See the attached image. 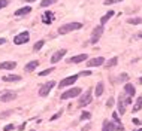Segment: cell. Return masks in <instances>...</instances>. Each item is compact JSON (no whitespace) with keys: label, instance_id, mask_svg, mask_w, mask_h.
<instances>
[{"label":"cell","instance_id":"1","mask_svg":"<svg viewBox=\"0 0 142 131\" xmlns=\"http://www.w3.org/2000/svg\"><path fill=\"white\" fill-rule=\"evenodd\" d=\"M82 27L81 23H67V24H63L58 27V34H66V33H70L73 30H79Z\"/></svg>","mask_w":142,"mask_h":131},{"label":"cell","instance_id":"2","mask_svg":"<svg viewBox=\"0 0 142 131\" xmlns=\"http://www.w3.org/2000/svg\"><path fill=\"white\" fill-rule=\"evenodd\" d=\"M81 88H78V86H73V88H70V89H67V91H64L63 94H61V100H67V98H73V97H78L79 94H81Z\"/></svg>","mask_w":142,"mask_h":131},{"label":"cell","instance_id":"3","mask_svg":"<svg viewBox=\"0 0 142 131\" xmlns=\"http://www.w3.org/2000/svg\"><path fill=\"white\" fill-rule=\"evenodd\" d=\"M124 130V127L123 125H117V124H114V122H111V121H103V127H102V131H123Z\"/></svg>","mask_w":142,"mask_h":131},{"label":"cell","instance_id":"4","mask_svg":"<svg viewBox=\"0 0 142 131\" xmlns=\"http://www.w3.org/2000/svg\"><path fill=\"white\" fill-rule=\"evenodd\" d=\"M28 39H30L28 31H23V33L16 34V36L14 37V43H15V45H24V43L28 42Z\"/></svg>","mask_w":142,"mask_h":131},{"label":"cell","instance_id":"5","mask_svg":"<svg viewBox=\"0 0 142 131\" xmlns=\"http://www.w3.org/2000/svg\"><path fill=\"white\" fill-rule=\"evenodd\" d=\"M54 85H56L54 81H49V82H46L45 85H42L41 89H39V95H41V97H46V95L49 94V91L54 88Z\"/></svg>","mask_w":142,"mask_h":131},{"label":"cell","instance_id":"6","mask_svg":"<svg viewBox=\"0 0 142 131\" xmlns=\"http://www.w3.org/2000/svg\"><path fill=\"white\" fill-rule=\"evenodd\" d=\"M90 103H91V91H85V94H82L81 98H79V101H78V106L84 107V106L90 104Z\"/></svg>","mask_w":142,"mask_h":131},{"label":"cell","instance_id":"7","mask_svg":"<svg viewBox=\"0 0 142 131\" xmlns=\"http://www.w3.org/2000/svg\"><path fill=\"white\" fill-rule=\"evenodd\" d=\"M103 34V27L102 25H99V27H96L94 30H93V33H91V39H90V43H97V40L100 39V36Z\"/></svg>","mask_w":142,"mask_h":131},{"label":"cell","instance_id":"8","mask_svg":"<svg viewBox=\"0 0 142 131\" xmlns=\"http://www.w3.org/2000/svg\"><path fill=\"white\" fill-rule=\"evenodd\" d=\"M76 81H78V74H73V76H69V78L63 79L58 85H60V88H66V86H69V85H73Z\"/></svg>","mask_w":142,"mask_h":131},{"label":"cell","instance_id":"9","mask_svg":"<svg viewBox=\"0 0 142 131\" xmlns=\"http://www.w3.org/2000/svg\"><path fill=\"white\" fill-rule=\"evenodd\" d=\"M66 52H67L66 49H60V51H57V52H56V54H54V55L51 57V63H52V64L58 63V61H60L63 57H64V54H66Z\"/></svg>","mask_w":142,"mask_h":131},{"label":"cell","instance_id":"10","mask_svg":"<svg viewBox=\"0 0 142 131\" xmlns=\"http://www.w3.org/2000/svg\"><path fill=\"white\" fill-rule=\"evenodd\" d=\"M15 98H16L15 92H5V94H2V97H0V101L8 103V101H14Z\"/></svg>","mask_w":142,"mask_h":131},{"label":"cell","instance_id":"11","mask_svg":"<svg viewBox=\"0 0 142 131\" xmlns=\"http://www.w3.org/2000/svg\"><path fill=\"white\" fill-rule=\"evenodd\" d=\"M105 63V58L103 57H96V58H93V60H90L87 63V66L88 67H97V66H102Z\"/></svg>","mask_w":142,"mask_h":131},{"label":"cell","instance_id":"12","mask_svg":"<svg viewBox=\"0 0 142 131\" xmlns=\"http://www.w3.org/2000/svg\"><path fill=\"white\" fill-rule=\"evenodd\" d=\"M16 67L15 61H3L0 63V70H14Z\"/></svg>","mask_w":142,"mask_h":131},{"label":"cell","instance_id":"13","mask_svg":"<svg viewBox=\"0 0 142 131\" xmlns=\"http://www.w3.org/2000/svg\"><path fill=\"white\" fill-rule=\"evenodd\" d=\"M118 113H126V103H124V98H123V94H120L118 97Z\"/></svg>","mask_w":142,"mask_h":131},{"label":"cell","instance_id":"14","mask_svg":"<svg viewBox=\"0 0 142 131\" xmlns=\"http://www.w3.org/2000/svg\"><path fill=\"white\" fill-rule=\"evenodd\" d=\"M124 92H126L129 97H133L136 94V89H135V86L132 83H126V85H124Z\"/></svg>","mask_w":142,"mask_h":131},{"label":"cell","instance_id":"15","mask_svg":"<svg viewBox=\"0 0 142 131\" xmlns=\"http://www.w3.org/2000/svg\"><path fill=\"white\" fill-rule=\"evenodd\" d=\"M87 60V54H79V55H76V57H72L69 60V63H73V64H78V63H81V61H85Z\"/></svg>","mask_w":142,"mask_h":131},{"label":"cell","instance_id":"16","mask_svg":"<svg viewBox=\"0 0 142 131\" xmlns=\"http://www.w3.org/2000/svg\"><path fill=\"white\" fill-rule=\"evenodd\" d=\"M2 79L5 82H18V81H21V76H18V74H6Z\"/></svg>","mask_w":142,"mask_h":131},{"label":"cell","instance_id":"17","mask_svg":"<svg viewBox=\"0 0 142 131\" xmlns=\"http://www.w3.org/2000/svg\"><path fill=\"white\" fill-rule=\"evenodd\" d=\"M39 66V61L38 60H33V61H30L26 67H24V71H27V73H30V71H33L34 69H36Z\"/></svg>","mask_w":142,"mask_h":131},{"label":"cell","instance_id":"18","mask_svg":"<svg viewBox=\"0 0 142 131\" xmlns=\"http://www.w3.org/2000/svg\"><path fill=\"white\" fill-rule=\"evenodd\" d=\"M52 16H54V13H52V12H45L43 16H42V23H43V24H51L52 20H54Z\"/></svg>","mask_w":142,"mask_h":131},{"label":"cell","instance_id":"19","mask_svg":"<svg viewBox=\"0 0 142 131\" xmlns=\"http://www.w3.org/2000/svg\"><path fill=\"white\" fill-rule=\"evenodd\" d=\"M30 12H31V8H30V6H24V8H21V9H16V11H15V16L27 15V13H30Z\"/></svg>","mask_w":142,"mask_h":131},{"label":"cell","instance_id":"20","mask_svg":"<svg viewBox=\"0 0 142 131\" xmlns=\"http://www.w3.org/2000/svg\"><path fill=\"white\" fill-rule=\"evenodd\" d=\"M112 16H114V12H112V11H109L108 13H105V15H103L102 18H100V25L103 27V25H105L106 23L109 21V18H112Z\"/></svg>","mask_w":142,"mask_h":131},{"label":"cell","instance_id":"21","mask_svg":"<svg viewBox=\"0 0 142 131\" xmlns=\"http://www.w3.org/2000/svg\"><path fill=\"white\" fill-rule=\"evenodd\" d=\"M127 23H129V24H133V25L142 24V16H136V18H127Z\"/></svg>","mask_w":142,"mask_h":131},{"label":"cell","instance_id":"22","mask_svg":"<svg viewBox=\"0 0 142 131\" xmlns=\"http://www.w3.org/2000/svg\"><path fill=\"white\" fill-rule=\"evenodd\" d=\"M118 64V57H114V58H111V60H108V63H106V69H109V67H115Z\"/></svg>","mask_w":142,"mask_h":131},{"label":"cell","instance_id":"23","mask_svg":"<svg viewBox=\"0 0 142 131\" xmlns=\"http://www.w3.org/2000/svg\"><path fill=\"white\" fill-rule=\"evenodd\" d=\"M141 109H142V97H138V100L133 106V112H139Z\"/></svg>","mask_w":142,"mask_h":131},{"label":"cell","instance_id":"24","mask_svg":"<svg viewBox=\"0 0 142 131\" xmlns=\"http://www.w3.org/2000/svg\"><path fill=\"white\" fill-rule=\"evenodd\" d=\"M94 92H96V97H100V95L103 94V82H99V83H97Z\"/></svg>","mask_w":142,"mask_h":131},{"label":"cell","instance_id":"25","mask_svg":"<svg viewBox=\"0 0 142 131\" xmlns=\"http://www.w3.org/2000/svg\"><path fill=\"white\" fill-rule=\"evenodd\" d=\"M56 2H58V0H42V2H41V8H48V6H51L52 3H56Z\"/></svg>","mask_w":142,"mask_h":131},{"label":"cell","instance_id":"26","mask_svg":"<svg viewBox=\"0 0 142 131\" xmlns=\"http://www.w3.org/2000/svg\"><path fill=\"white\" fill-rule=\"evenodd\" d=\"M43 45H45V42H43V40H39L38 43H34V46H33V49H34V51H39V49H41V48H42Z\"/></svg>","mask_w":142,"mask_h":131},{"label":"cell","instance_id":"27","mask_svg":"<svg viewBox=\"0 0 142 131\" xmlns=\"http://www.w3.org/2000/svg\"><path fill=\"white\" fill-rule=\"evenodd\" d=\"M51 71H54V67H49V69H46V70L41 71V73H39V76H46V74H49Z\"/></svg>","mask_w":142,"mask_h":131},{"label":"cell","instance_id":"28","mask_svg":"<svg viewBox=\"0 0 142 131\" xmlns=\"http://www.w3.org/2000/svg\"><path fill=\"white\" fill-rule=\"evenodd\" d=\"M120 81H121V82H127V81H129V74H127V73H121V74H120Z\"/></svg>","mask_w":142,"mask_h":131},{"label":"cell","instance_id":"29","mask_svg":"<svg viewBox=\"0 0 142 131\" xmlns=\"http://www.w3.org/2000/svg\"><path fill=\"white\" fill-rule=\"evenodd\" d=\"M112 119L115 121V124H117V125H123V124H121V119L118 118V113H112Z\"/></svg>","mask_w":142,"mask_h":131},{"label":"cell","instance_id":"30","mask_svg":"<svg viewBox=\"0 0 142 131\" xmlns=\"http://www.w3.org/2000/svg\"><path fill=\"white\" fill-rule=\"evenodd\" d=\"M91 118V113H90V112H84V113L81 115V119L82 121H85V119H90Z\"/></svg>","mask_w":142,"mask_h":131},{"label":"cell","instance_id":"31","mask_svg":"<svg viewBox=\"0 0 142 131\" xmlns=\"http://www.w3.org/2000/svg\"><path fill=\"white\" fill-rule=\"evenodd\" d=\"M9 5V0H0V9H3Z\"/></svg>","mask_w":142,"mask_h":131},{"label":"cell","instance_id":"32","mask_svg":"<svg viewBox=\"0 0 142 131\" xmlns=\"http://www.w3.org/2000/svg\"><path fill=\"white\" fill-rule=\"evenodd\" d=\"M118 2H123V0H105V5H114V3H118Z\"/></svg>","mask_w":142,"mask_h":131},{"label":"cell","instance_id":"33","mask_svg":"<svg viewBox=\"0 0 142 131\" xmlns=\"http://www.w3.org/2000/svg\"><path fill=\"white\" fill-rule=\"evenodd\" d=\"M112 106H114V98H109L106 101V107H112Z\"/></svg>","mask_w":142,"mask_h":131},{"label":"cell","instance_id":"34","mask_svg":"<svg viewBox=\"0 0 142 131\" xmlns=\"http://www.w3.org/2000/svg\"><path fill=\"white\" fill-rule=\"evenodd\" d=\"M90 74H91L90 70H84V71H81V76H90Z\"/></svg>","mask_w":142,"mask_h":131},{"label":"cell","instance_id":"35","mask_svg":"<svg viewBox=\"0 0 142 131\" xmlns=\"http://www.w3.org/2000/svg\"><path fill=\"white\" fill-rule=\"evenodd\" d=\"M14 128H15V125H12V124H11V125H6L3 130H5V131H11V130H14Z\"/></svg>","mask_w":142,"mask_h":131},{"label":"cell","instance_id":"36","mask_svg":"<svg viewBox=\"0 0 142 131\" xmlns=\"http://www.w3.org/2000/svg\"><path fill=\"white\" fill-rule=\"evenodd\" d=\"M60 116H61V112H58V113H56L54 116H51V121H56V119H57V118H60Z\"/></svg>","mask_w":142,"mask_h":131},{"label":"cell","instance_id":"37","mask_svg":"<svg viewBox=\"0 0 142 131\" xmlns=\"http://www.w3.org/2000/svg\"><path fill=\"white\" fill-rule=\"evenodd\" d=\"M133 124H135V125H138V124H141V121H139V119H136V118H133Z\"/></svg>","mask_w":142,"mask_h":131},{"label":"cell","instance_id":"38","mask_svg":"<svg viewBox=\"0 0 142 131\" xmlns=\"http://www.w3.org/2000/svg\"><path fill=\"white\" fill-rule=\"evenodd\" d=\"M6 42V39H3V37H0V45H3Z\"/></svg>","mask_w":142,"mask_h":131},{"label":"cell","instance_id":"39","mask_svg":"<svg viewBox=\"0 0 142 131\" xmlns=\"http://www.w3.org/2000/svg\"><path fill=\"white\" fill-rule=\"evenodd\" d=\"M26 2H28V3H31V2H34V0H26Z\"/></svg>","mask_w":142,"mask_h":131},{"label":"cell","instance_id":"40","mask_svg":"<svg viewBox=\"0 0 142 131\" xmlns=\"http://www.w3.org/2000/svg\"><path fill=\"white\" fill-rule=\"evenodd\" d=\"M139 37H141V39H142V31H141V33H139Z\"/></svg>","mask_w":142,"mask_h":131},{"label":"cell","instance_id":"41","mask_svg":"<svg viewBox=\"0 0 142 131\" xmlns=\"http://www.w3.org/2000/svg\"><path fill=\"white\" fill-rule=\"evenodd\" d=\"M139 83H142V78H139Z\"/></svg>","mask_w":142,"mask_h":131},{"label":"cell","instance_id":"42","mask_svg":"<svg viewBox=\"0 0 142 131\" xmlns=\"http://www.w3.org/2000/svg\"><path fill=\"white\" fill-rule=\"evenodd\" d=\"M135 131H142V130H141V128H138V130H135Z\"/></svg>","mask_w":142,"mask_h":131},{"label":"cell","instance_id":"43","mask_svg":"<svg viewBox=\"0 0 142 131\" xmlns=\"http://www.w3.org/2000/svg\"><path fill=\"white\" fill-rule=\"evenodd\" d=\"M141 124H142V122H141Z\"/></svg>","mask_w":142,"mask_h":131}]
</instances>
